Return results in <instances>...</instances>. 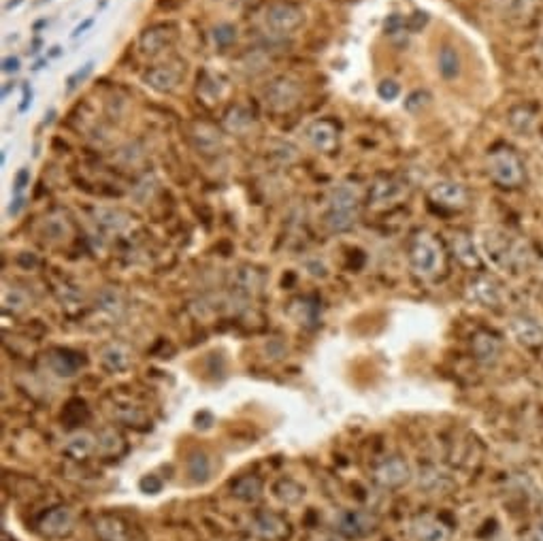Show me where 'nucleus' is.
Here are the masks:
<instances>
[{"label":"nucleus","instance_id":"f257e3e1","mask_svg":"<svg viewBox=\"0 0 543 541\" xmlns=\"http://www.w3.org/2000/svg\"><path fill=\"white\" fill-rule=\"evenodd\" d=\"M484 251L492 266L501 271L522 273L533 262V248L526 239L514 237L506 231H488L481 239Z\"/></svg>","mask_w":543,"mask_h":541},{"label":"nucleus","instance_id":"f03ea898","mask_svg":"<svg viewBox=\"0 0 543 541\" xmlns=\"http://www.w3.org/2000/svg\"><path fill=\"white\" fill-rule=\"evenodd\" d=\"M409 265L415 275L431 280L446 269V251L435 234L418 231L409 242Z\"/></svg>","mask_w":543,"mask_h":541},{"label":"nucleus","instance_id":"7ed1b4c3","mask_svg":"<svg viewBox=\"0 0 543 541\" xmlns=\"http://www.w3.org/2000/svg\"><path fill=\"white\" fill-rule=\"evenodd\" d=\"M486 171L501 188H520L526 182V171L518 152L507 145H498L486 158Z\"/></svg>","mask_w":543,"mask_h":541},{"label":"nucleus","instance_id":"20e7f679","mask_svg":"<svg viewBox=\"0 0 543 541\" xmlns=\"http://www.w3.org/2000/svg\"><path fill=\"white\" fill-rule=\"evenodd\" d=\"M356 211H358V196L348 185H339L328 199L326 226L333 233H345L354 226Z\"/></svg>","mask_w":543,"mask_h":541},{"label":"nucleus","instance_id":"39448f33","mask_svg":"<svg viewBox=\"0 0 543 541\" xmlns=\"http://www.w3.org/2000/svg\"><path fill=\"white\" fill-rule=\"evenodd\" d=\"M380 527V518L366 510H341L333 516V529L348 539H360Z\"/></svg>","mask_w":543,"mask_h":541},{"label":"nucleus","instance_id":"423d86ee","mask_svg":"<svg viewBox=\"0 0 543 541\" xmlns=\"http://www.w3.org/2000/svg\"><path fill=\"white\" fill-rule=\"evenodd\" d=\"M373 480H375L377 486H382L383 490L403 488L411 480V467L409 463L400 456L383 458V461L373 469Z\"/></svg>","mask_w":543,"mask_h":541},{"label":"nucleus","instance_id":"0eeeda50","mask_svg":"<svg viewBox=\"0 0 543 541\" xmlns=\"http://www.w3.org/2000/svg\"><path fill=\"white\" fill-rule=\"evenodd\" d=\"M265 26L271 32L277 35H286V32H294L300 29L305 21V13L299 7L288 3H276L265 11Z\"/></svg>","mask_w":543,"mask_h":541},{"label":"nucleus","instance_id":"6e6552de","mask_svg":"<svg viewBox=\"0 0 543 541\" xmlns=\"http://www.w3.org/2000/svg\"><path fill=\"white\" fill-rule=\"evenodd\" d=\"M415 541H452V529L435 513H418L409 524Z\"/></svg>","mask_w":543,"mask_h":541},{"label":"nucleus","instance_id":"1a4fd4ad","mask_svg":"<svg viewBox=\"0 0 543 541\" xmlns=\"http://www.w3.org/2000/svg\"><path fill=\"white\" fill-rule=\"evenodd\" d=\"M467 297L481 307H498L503 303V286L492 275H475L467 286Z\"/></svg>","mask_w":543,"mask_h":541},{"label":"nucleus","instance_id":"9d476101","mask_svg":"<svg viewBox=\"0 0 543 541\" xmlns=\"http://www.w3.org/2000/svg\"><path fill=\"white\" fill-rule=\"evenodd\" d=\"M75 512L70 510V507H53L52 512H47L45 516L41 518V522H38V529H41V533L45 535V537L52 539H62L69 537L70 533L75 531Z\"/></svg>","mask_w":543,"mask_h":541},{"label":"nucleus","instance_id":"9b49d317","mask_svg":"<svg viewBox=\"0 0 543 541\" xmlns=\"http://www.w3.org/2000/svg\"><path fill=\"white\" fill-rule=\"evenodd\" d=\"M509 329H512V335L515 337V341H518L520 346L529 349L543 348V326L539 320L533 318V316L529 314L514 316L512 322H509Z\"/></svg>","mask_w":543,"mask_h":541},{"label":"nucleus","instance_id":"f8f14e48","mask_svg":"<svg viewBox=\"0 0 543 541\" xmlns=\"http://www.w3.org/2000/svg\"><path fill=\"white\" fill-rule=\"evenodd\" d=\"M250 531L262 541H282L288 537L290 527L282 516L273 512H260L251 518Z\"/></svg>","mask_w":543,"mask_h":541},{"label":"nucleus","instance_id":"ddd939ff","mask_svg":"<svg viewBox=\"0 0 543 541\" xmlns=\"http://www.w3.org/2000/svg\"><path fill=\"white\" fill-rule=\"evenodd\" d=\"M299 96H300L299 84L292 79H286V78L271 81L265 90L267 105L271 109H276V111H286V109L294 107L296 101H299Z\"/></svg>","mask_w":543,"mask_h":541},{"label":"nucleus","instance_id":"4468645a","mask_svg":"<svg viewBox=\"0 0 543 541\" xmlns=\"http://www.w3.org/2000/svg\"><path fill=\"white\" fill-rule=\"evenodd\" d=\"M431 201L439 207H446V209H463L467 207L469 194L467 188L458 182H437L431 185L429 190Z\"/></svg>","mask_w":543,"mask_h":541},{"label":"nucleus","instance_id":"2eb2a0df","mask_svg":"<svg viewBox=\"0 0 543 541\" xmlns=\"http://www.w3.org/2000/svg\"><path fill=\"white\" fill-rule=\"evenodd\" d=\"M471 352H473L477 363L484 365V367H492V365L501 358L503 352L501 337L490 331L475 332L473 339H471Z\"/></svg>","mask_w":543,"mask_h":541},{"label":"nucleus","instance_id":"dca6fc26","mask_svg":"<svg viewBox=\"0 0 543 541\" xmlns=\"http://www.w3.org/2000/svg\"><path fill=\"white\" fill-rule=\"evenodd\" d=\"M497 13L509 21H526L533 18L541 0H492Z\"/></svg>","mask_w":543,"mask_h":541},{"label":"nucleus","instance_id":"f3484780","mask_svg":"<svg viewBox=\"0 0 543 541\" xmlns=\"http://www.w3.org/2000/svg\"><path fill=\"white\" fill-rule=\"evenodd\" d=\"M452 251L463 266H467V269H481V254L467 233L452 234Z\"/></svg>","mask_w":543,"mask_h":541},{"label":"nucleus","instance_id":"a211bd4d","mask_svg":"<svg viewBox=\"0 0 543 541\" xmlns=\"http://www.w3.org/2000/svg\"><path fill=\"white\" fill-rule=\"evenodd\" d=\"M101 365L109 373H126L133 367V352L122 343H111V346L103 348Z\"/></svg>","mask_w":543,"mask_h":541},{"label":"nucleus","instance_id":"6ab92c4d","mask_svg":"<svg viewBox=\"0 0 543 541\" xmlns=\"http://www.w3.org/2000/svg\"><path fill=\"white\" fill-rule=\"evenodd\" d=\"M62 452L73 458V461H84V458L92 456L96 452V435L87 433V430H77V433L67 437Z\"/></svg>","mask_w":543,"mask_h":541},{"label":"nucleus","instance_id":"aec40b11","mask_svg":"<svg viewBox=\"0 0 543 541\" xmlns=\"http://www.w3.org/2000/svg\"><path fill=\"white\" fill-rule=\"evenodd\" d=\"M418 486L429 495H439V493H448V490L454 486V482L449 480V475L443 471V469L429 464V467L420 469Z\"/></svg>","mask_w":543,"mask_h":541},{"label":"nucleus","instance_id":"412c9836","mask_svg":"<svg viewBox=\"0 0 543 541\" xmlns=\"http://www.w3.org/2000/svg\"><path fill=\"white\" fill-rule=\"evenodd\" d=\"M98 541H130V529L115 516H101L95 522Z\"/></svg>","mask_w":543,"mask_h":541},{"label":"nucleus","instance_id":"4be33fe9","mask_svg":"<svg viewBox=\"0 0 543 541\" xmlns=\"http://www.w3.org/2000/svg\"><path fill=\"white\" fill-rule=\"evenodd\" d=\"M437 70L446 81H454L463 75V58L454 45H443L437 56Z\"/></svg>","mask_w":543,"mask_h":541},{"label":"nucleus","instance_id":"5701e85b","mask_svg":"<svg viewBox=\"0 0 543 541\" xmlns=\"http://www.w3.org/2000/svg\"><path fill=\"white\" fill-rule=\"evenodd\" d=\"M307 136H309L311 145L316 147V150L320 152H331L334 145H337L339 133H337V126L333 122H328V119H322V122H316L309 126V130H307Z\"/></svg>","mask_w":543,"mask_h":541},{"label":"nucleus","instance_id":"b1692460","mask_svg":"<svg viewBox=\"0 0 543 541\" xmlns=\"http://www.w3.org/2000/svg\"><path fill=\"white\" fill-rule=\"evenodd\" d=\"M403 193H405L403 184L397 182V179H392V177H383V179H380V182H375V185H373L371 193H369V199L375 207H382V205H391V203H394V201H399L400 196H403Z\"/></svg>","mask_w":543,"mask_h":541},{"label":"nucleus","instance_id":"393cba45","mask_svg":"<svg viewBox=\"0 0 543 541\" xmlns=\"http://www.w3.org/2000/svg\"><path fill=\"white\" fill-rule=\"evenodd\" d=\"M185 471H188V478L194 484L207 482V480L211 478V471H213L210 455H207V452H201V450L192 452V455L188 456V461H185Z\"/></svg>","mask_w":543,"mask_h":541},{"label":"nucleus","instance_id":"a878e982","mask_svg":"<svg viewBox=\"0 0 543 541\" xmlns=\"http://www.w3.org/2000/svg\"><path fill=\"white\" fill-rule=\"evenodd\" d=\"M233 496L234 499L243 501V503H256L262 496V490H265V484L258 475H243L239 478L237 482L233 484Z\"/></svg>","mask_w":543,"mask_h":541},{"label":"nucleus","instance_id":"bb28decb","mask_svg":"<svg viewBox=\"0 0 543 541\" xmlns=\"http://www.w3.org/2000/svg\"><path fill=\"white\" fill-rule=\"evenodd\" d=\"M273 493H276L277 501L282 503V505H299V503L305 499V486H300L290 478H284L273 486Z\"/></svg>","mask_w":543,"mask_h":541},{"label":"nucleus","instance_id":"cd10ccee","mask_svg":"<svg viewBox=\"0 0 543 541\" xmlns=\"http://www.w3.org/2000/svg\"><path fill=\"white\" fill-rule=\"evenodd\" d=\"M144 81L156 92H171V90H175V86H177L179 75L175 73L173 69L160 67V69L147 70V73L144 75Z\"/></svg>","mask_w":543,"mask_h":541},{"label":"nucleus","instance_id":"c85d7f7f","mask_svg":"<svg viewBox=\"0 0 543 541\" xmlns=\"http://www.w3.org/2000/svg\"><path fill=\"white\" fill-rule=\"evenodd\" d=\"M79 358L69 352H52L47 357V367L60 377H73L79 371Z\"/></svg>","mask_w":543,"mask_h":541},{"label":"nucleus","instance_id":"c756f323","mask_svg":"<svg viewBox=\"0 0 543 541\" xmlns=\"http://www.w3.org/2000/svg\"><path fill=\"white\" fill-rule=\"evenodd\" d=\"M96 452L103 456H118L124 452L122 435L113 429H105L96 435Z\"/></svg>","mask_w":543,"mask_h":541},{"label":"nucleus","instance_id":"7c9ffc66","mask_svg":"<svg viewBox=\"0 0 543 541\" xmlns=\"http://www.w3.org/2000/svg\"><path fill=\"white\" fill-rule=\"evenodd\" d=\"M95 217L98 226L107 233H122L126 224H128V217H126L122 211H115V209H96Z\"/></svg>","mask_w":543,"mask_h":541},{"label":"nucleus","instance_id":"2f4dec72","mask_svg":"<svg viewBox=\"0 0 543 541\" xmlns=\"http://www.w3.org/2000/svg\"><path fill=\"white\" fill-rule=\"evenodd\" d=\"M96 307L109 316V318H119L124 311V300L115 291H103L96 300Z\"/></svg>","mask_w":543,"mask_h":541},{"label":"nucleus","instance_id":"473e14b6","mask_svg":"<svg viewBox=\"0 0 543 541\" xmlns=\"http://www.w3.org/2000/svg\"><path fill=\"white\" fill-rule=\"evenodd\" d=\"M139 45L144 49L145 53H158L160 49H164L169 45V32L160 30V29H152L145 30L144 35H141Z\"/></svg>","mask_w":543,"mask_h":541},{"label":"nucleus","instance_id":"72a5a7b5","mask_svg":"<svg viewBox=\"0 0 543 541\" xmlns=\"http://www.w3.org/2000/svg\"><path fill=\"white\" fill-rule=\"evenodd\" d=\"M3 305L7 311H24L29 307V297H26L24 292L18 291V288H7L3 294Z\"/></svg>","mask_w":543,"mask_h":541},{"label":"nucleus","instance_id":"f704fd0d","mask_svg":"<svg viewBox=\"0 0 543 541\" xmlns=\"http://www.w3.org/2000/svg\"><path fill=\"white\" fill-rule=\"evenodd\" d=\"M429 102H431L429 92H426V90H415V92H411V94L407 98H405L403 107H405V111H409V113H420L422 109L429 107Z\"/></svg>","mask_w":543,"mask_h":541},{"label":"nucleus","instance_id":"c9c22d12","mask_svg":"<svg viewBox=\"0 0 543 541\" xmlns=\"http://www.w3.org/2000/svg\"><path fill=\"white\" fill-rule=\"evenodd\" d=\"M509 122H512V126L518 130V133H529L531 124H533V113H531L529 109L518 107L509 113Z\"/></svg>","mask_w":543,"mask_h":541},{"label":"nucleus","instance_id":"e433bc0d","mask_svg":"<svg viewBox=\"0 0 543 541\" xmlns=\"http://www.w3.org/2000/svg\"><path fill=\"white\" fill-rule=\"evenodd\" d=\"M67 234H69L67 222L56 220V217H49V220L45 222V239H52V242H62Z\"/></svg>","mask_w":543,"mask_h":541},{"label":"nucleus","instance_id":"4c0bfd02","mask_svg":"<svg viewBox=\"0 0 543 541\" xmlns=\"http://www.w3.org/2000/svg\"><path fill=\"white\" fill-rule=\"evenodd\" d=\"M92 70H95V62H92V60H90V62H86L84 67L77 69L75 73L70 75V78L67 79V90H69V92H73L77 86L84 84V81L92 75Z\"/></svg>","mask_w":543,"mask_h":541},{"label":"nucleus","instance_id":"58836bf2","mask_svg":"<svg viewBox=\"0 0 543 541\" xmlns=\"http://www.w3.org/2000/svg\"><path fill=\"white\" fill-rule=\"evenodd\" d=\"M399 94H400V86L397 84V81L386 79V81H382L380 86H377V96H380L382 101H386V102L397 101Z\"/></svg>","mask_w":543,"mask_h":541},{"label":"nucleus","instance_id":"ea45409f","mask_svg":"<svg viewBox=\"0 0 543 541\" xmlns=\"http://www.w3.org/2000/svg\"><path fill=\"white\" fill-rule=\"evenodd\" d=\"M234 37H237V30H234V26H230V24L219 26V29H216V32H213V39H216L219 47L230 45V43L234 41Z\"/></svg>","mask_w":543,"mask_h":541},{"label":"nucleus","instance_id":"a19ab883","mask_svg":"<svg viewBox=\"0 0 543 541\" xmlns=\"http://www.w3.org/2000/svg\"><path fill=\"white\" fill-rule=\"evenodd\" d=\"M162 486H164L162 480L158 478V475H153V473L145 475V478L139 482V488L144 490L145 495H158L162 490Z\"/></svg>","mask_w":543,"mask_h":541},{"label":"nucleus","instance_id":"79ce46f5","mask_svg":"<svg viewBox=\"0 0 543 541\" xmlns=\"http://www.w3.org/2000/svg\"><path fill=\"white\" fill-rule=\"evenodd\" d=\"M29 185H30V168H20L18 175H15V179H13L15 196H21V193H24Z\"/></svg>","mask_w":543,"mask_h":541},{"label":"nucleus","instance_id":"37998d69","mask_svg":"<svg viewBox=\"0 0 543 541\" xmlns=\"http://www.w3.org/2000/svg\"><path fill=\"white\" fill-rule=\"evenodd\" d=\"M32 98H35V94H32V87L29 84H26L24 86V96H21V102H20V107H18L20 113L29 111V109L32 107Z\"/></svg>","mask_w":543,"mask_h":541},{"label":"nucleus","instance_id":"c03bdc74","mask_svg":"<svg viewBox=\"0 0 543 541\" xmlns=\"http://www.w3.org/2000/svg\"><path fill=\"white\" fill-rule=\"evenodd\" d=\"M20 70V58L18 56H7L3 60V73H18Z\"/></svg>","mask_w":543,"mask_h":541},{"label":"nucleus","instance_id":"a18cd8bd","mask_svg":"<svg viewBox=\"0 0 543 541\" xmlns=\"http://www.w3.org/2000/svg\"><path fill=\"white\" fill-rule=\"evenodd\" d=\"M522 541H543V522L535 524L533 529H529Z\"/></svg>","mask_w":543,"mask_h":541},{"label":"nucleus","instance_id":"49530a36","mask_svg":"<svg viewBox=\"0 0 543 541\" xmlns=\"http://www.w3.org/2000/svg\"><path fill=\"white\" fill-rule=\"evenodd\" d=\"M95 21H96L95 18H87V20H84V21H81V24L77 26V29L73 30V35H70V37H73V39H79L81 35H86V32L90 30L92 26H95Z\"/></svg>","mask_w":543,"mask_h":541},{"label":"nucleus","instance_id":"de8ad7c7","mask_svg":"<svg viewBox=\"0 0 543 541\" xmlns=\"http://www.w3.org/2000/svg\"><path fill=\"white\" fill-rule=\"evenodd\" d=\"M21 209H24V199H21V196H15L9 205V216H20Z\"/></svg>","mask_w":543,"mask_h":541},{"label":"nucleus","instance_id":"09e8293b","mask_svg":"<svg viewBox=\"0 0 543 541\" xmlns=\"http://www.w3.org/2000/svg\"><path fill=\"white\" fill-rule=\"evenodd\" d=\"M47 62H49V58H43V60H37L35 64H32V73H38V70H43L47 67Z\"/></svg>","mask_w":543,"mask_h":541},{"label":"nucleus","instance_id":"8fccbe9b","mask_svg":"<svg viewBox=\"0 0 543 541\" xmlns=\"http://www.w3.org/2000/svg\"><path fill=\"white\" fill-rule=\"evenodd\" d=\"M62 53H64V49H62V47H60V45H56V47H52V49H49L47 58H49V60H56V58H60V56H62Z\"/></svg>","mask_w":543,"mask_h":541},{"label":"nucleus","instance_id":"3c124183","mask_svg":"<svg viewBox=\"0 0 543 541\" xmlns=\"http://www.w3.org/2000/svg\"><path fill=\"white\" fill-rule=\"evenodd\" d=\"M13 90H15V81H4V86H3V98H7Z\"/></svg>","mask_w":543,"mask_h":541},{"label":"nucleus","instance_id":"603ef678","mask_svg":"<svg viewBox=\"0 0 543 541\" xmlns=\"http://www.w3.org/2000/svg\"><path fill=\"white\" fill-rule=\"evenodd\" d=\"M21 3H24V0H7V3H4V11H7V13H9V11L18 9Z\"/></svg>","mask_w":543,"mask_h":541},{"label":"nucleus","instance_id":"864d4df0","mask_svg":"<svg viewBox=\"0 0 543 541\" xmlns=\"http://www.w3.org/2000/svg\"><path fill=\"white\" fill-rule=\"evenodd\" d=\"M53 116H56V111H49L45 116V124H52L53 122Z\"/></svg>","mask_w":543,"mask_h":541},{"label":"nucleus","instance_id":"5fc2aeb1","mask_svg":"<svg viewBox=\"0 0 543 541\" xmlns=\"http://www.w3.org/2000/svg\"><path fill=\"white\" fill-rule=\"evenodd\" d=\"M38 47H41V39H35V45H32V53H37Z\"/></svg>","mask_w":543,"mask_h":541},{"label":"nucleus","instance_id":"6e6d98bb","mask_svg":"<svg viewBox=\"0 0 543 541\" xmlns=\"http://www.w3.org/2000/svg\"><path fill=\"white\" fill-rule=\"evenodd\" d=\"M537 49H539V56L543 58V37L539 39V43H537Z\"/></svg>","mask_w":543,"mask_h":541},{"label":"nucleus","instance_id":"4d7b16f0","mask_svg":"<svg viewBox=\"0 0 543 541\" xmlns=\"http://www.w3.org/2000/svg\"><path fill=\"white\" fill-rule=\"evenodd\" d=\"M0 162H3V165H4V162H7V150H3V156H0Z\"/></svg>","mask_w":543,"mask_h":541}]
</instances>
